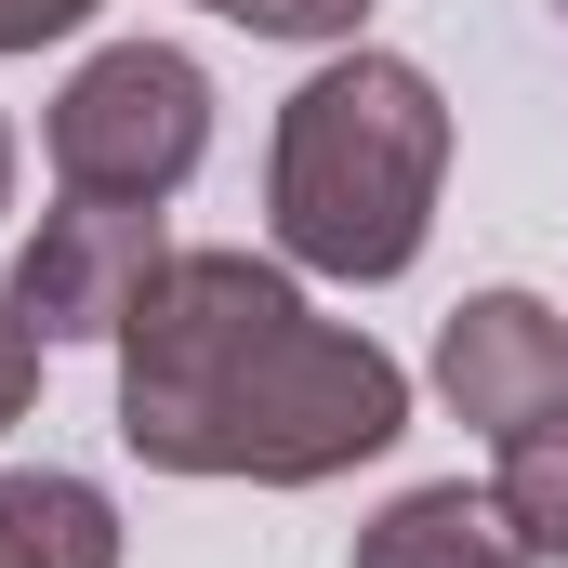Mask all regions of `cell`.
<instances>
[{"mask_svg": "<svg viewBox=\"0 0 568 568\" xmlns=\"http://www.w3.org/2000/svg\"><path fill=\"white\" fill-rule=\"evenodd\" d=\"M40 145H53V185L67 199H133V212H159L212 159V67L172 53V40H106L53 93Z\"/></svg>", "mask_w": 568, "mask_h": 568, "instance_id": "obj_3", "label": "cell"}, {"mask_svg": "<svg viewBox=\"0 0 568 568\" xmlns=\"http://www.w3.org/2000/svg\"><path fill=\"white\" fill-rule=\"evenodd\" d=\"M357 568H542V556L516 542L503 489H463V476H436V489H397V503L357 529Z\"/></svg>", "mask_w": 568, "mask_h": 568, "instance_id": "obj_6", "label": "cell"}, {"mask_svg": "<svg viewBox=\"0 0 568 568\" xmlns=\"http://www.w3.org/2000/svg\"><path fill=\"white\" fill-rule=\"evenodd\" d=\"M489 489H503V516H516V542H529V556H542V568H568V424L516 436Z\"/></svg>", "mask_w": 568, "mask_h": 568, "instance_id": "obj_8", "label": "cell"}, {"mask_svg": "<svg viewBox=\"0 0 568 568\" xmlns=\"http://www.w3.org/2000/svg\"><path fill=\"white\" fill-rule=\"evenodd\" d=\"M120 436L159 476L331 489L410 436V371L317 317L278 252H172L120 331Z\"/></svg>", "mask_w": 568, "mask_h": 568, "instance_id": "obj_1", "label": "cell"}, {"mask_svg": "<svg viewBox=\"0 0 568 568\" xmlns=\"http://www.w3.org/2000/svg\"><path fill=\"white\" fill-rule=\"evenodd\" d=\"M106 0H0V53H40V40H80Z\"/></svg>", "mask_w": 568, "mask_h": 568, "instance_id": "obj_10", "label": "cell"}, {"mask_svg": "<svg viewBox=\"0 0 568 568\" xmlns=\"http://www.w3.org/2000/svg\"><path fill=\"white\" fill-rule=\"evenodd\" d=\"M436 397H449V424H476L489 449L568 424V317L542 291H476V304H449V331H436Z\"/></svg>", "mask_w": 568, "mask_h": 568, "instance_id": "obj_5", "label": "cell"}, {"mask_svg": "<svg viewBox=\"0 0 568 568\" xmlns=\"http://www.w3.org/2000/svg\"><path fill=\"white\" fill-rule=\"evenodd\" d=\"M159 265H172L159 212H133V199H53L27 225V252H13V317L40 344H120L133 304L159 291Z\"/></svg>", "mask_w": 568, "mask_h": 568, "instance_id": "obj_4", "label": "cell"}, {"mask_svg": "<svg viewBox=\"0 0 568 568\" xmlns=\"http://www.w3.org/2000/svg\"><path fill=\"white\" fill-rule=\"evenodd\" d=\"M199 13H225V27H239V0H199Z\"/></svg>", "mask_w": 568, "mask_h": 568, "instance_id": "obj_13", "label": "cell"}, {"mask_svg": "<svg viewBox=\"0 0 568 568\" xmlns=\"http://www.w3.org/2000/svg\"><path fill=\"white\" fill-rule=\"evenodd\" d=\"M27 397H40V331H27L13 291H0V424H27Z\"/></svg>", "mask_w": 568, "mask_h": 568, "instance_id": "obj_11", "label": "cell"}, {"mask_svg": "<svg viewBox=\"0 0 568 568\" xmlns=\"http://www.w3.org/2000/svg\"><path fill=\"white\" fill-rule=\"evenodd\" d=\"M0 212H13V120H0Z\"/></svg>", "mask_w": 568, "mask_h": 568, "instance_id": "obj_12", "label": "cell"}, {"mask_svg": "<svg viewBox=\"0 0 568 568\" xmlns=\"http://www.w3.org/2000/svg\"><path fill=\"white\" fill-rule=\"evenodd\" d=\"M0 568H120V503L67 463L0 476Z\"/></svg>", "mask_w": 568, "mask_h": 568, "instance_id": "obj_7", "label": "cell"}, {"mask_svg": "<svg viewBox=\"0 0 568 568\" xmlns=\"http://www.w3.org/2000/svg\"><path fill=\"white\" fill-rule=\"evenodd\" d=\"M436 185H449V106L410 53H331L304 93L278 106L265 145V225L278 265L344 291H384L424 265Z\"/></svg>", "mask_w": 568, "mask_h": 568, "instance_id": "obj_2", "label": "cell"}, {"mask_svg": "<svg viewBox=\"0 0 568 568\" xmlns=\"http://www.w3.org/2000/svg\"><path fill=\"white\" fill-rule=\"evenodd\" d=\"M357 13H371V0H239L252 40H357Z\"/></svg>", "mask_w": 568, "mask_h": 568, "instance_id": "obj_9", "label": "cell"}]
</instances>
